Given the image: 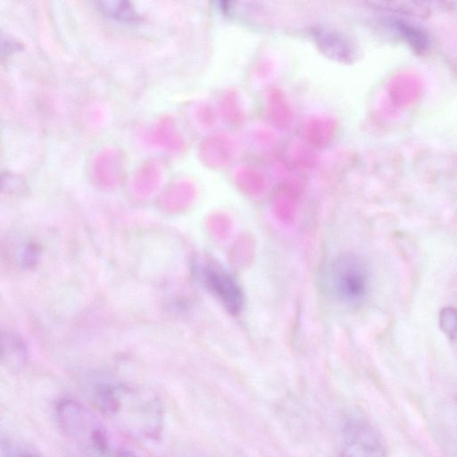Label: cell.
<instances>
[{"mask_svg": "<svg viewBox=\"0 0 457 457\" xmlns=\"http://www.w3.org/2000/svg\"><path fill=\"white\" fill-rule=\"evenodd\" d=\"M96 408L122 434L155 440L162 430L163 409L154 393L120 384H100L90 393Z\"/></svg>", "mask_w": 457, "mask_h": 457, "instance_id": "6da1fadb", "label": "cell"}, {"mask_svg": "<svg viewBox=\"0 0 457 457\" xmlns=\"http://www.w3.org/2000/svg\"><path fill=\"white\" fill-rule=\"evenodd\" d=\"M58 423L83 457H117L121 449L112 448L105 428L83 404L62 400L56 407Z\"/></svg>", "mask_w": 457, "mask_h": 457, "instance_id": "7a4b0ae2", "label": "cell"}, {"mask_svg": "<svg viewBox=\"0 0 457 457\" xmlns=\"http://www.w3.org/2000/svg\"><path fill=\"white\" fill-rule=\"evenodd\" d=\"M328 275L329 289L339 303L357 307L364 302L370 276L361 258L353 253L340 254L332 262Z\"/></svg>", "mask_w": 457, "mask_h": 457, "instance_id": "3957f363", "label": "cell"}, {"mask_svg": "<svg viewBox=\"0 0 457 457\" xmlns=\"http://www.w3.org/2000/svg\"><path fill=\"white\" fill-rule=\"evenodd\" d=\"M340 457H386V443L369 421L351 417L343 426Z\"/></svg>", "mask_w": 457, "mask_h": 457, "instance_id": "277c9868", "label": "cell"}, {"mask_svg": "<svg viewBox=\"0 0 457 457\" xmlns=\"http://www.w3.org/2000/svg\"><path fill=\"white\" fill-rule=\"evenodd\" d=\"M205 287L231 314L238 313L244 304V295L235 278L216 264H208L202 270Z\"/></svg>", "mask_w": 457, "mask_h": 457, "instance_id": "5b68a950", "label": "cell"}, {"mask_svg": "<svg viewBox=\"0 0 457 457\" xmlns=\"http://www.w3.org/2000/svg\"><path fill=\"white\" fill-rule=\"evenodd\" d=\"M395 26L401 37L412 47L413 50L419 53H423L428 49V38L426 33L420 28L400 21H396Z\"/></svg>", "mask_w": 457, "mask_h": 457, "instance_id": "8992f818", "label": "cell"}, {"mask_svg": "<svg viewBox=\"0 0 457 457\" xmlns=\"http://www.w3.org/2000/svg\"><path fill=\"white\" fill-rule=\"evenodd\" d=\"M439 326L457 353V309L445 307L439 312Z\"/></svg>", "mask_w": 457, "mask_h": 457, "instance_id": "52a82bcc", "label": "cell"}, {"mask_svg": "<svg viewBox=\"0 0 457 457\" xmlns=\"http://www.w3.org/2000/svg\"><path fill=\"white\" fill-rule=\"evenodd\" d=\"M3 457H40L36 452L24 446H15L11 443H3Z\"/></svg>", "mask_w": 457, "mask_h": 457, "instance_id": "ba28073f", "label": "cell"}, {"mask_svg": "<svg viewBox=\"0 0 457 457\" xmlns=\"http://www.w3.org/2000/svg\"><path fill=\"white\" fill-rule=\"evenodd\" d=\"M105 6L103 8L105 10V12L110 15H113L115 18H120L121 20L130 19L132 16V11L129 9L128 5L123 6L122 3H104Z\"/></svg>", "mask_w": 457, "mask_h": 457, "instance_id": "9c48e42d", "label": "cell"}, {"mask_svg": "<svg viewBox=\"0 0 457 457\" xmlns=\"http://www.w3.org/2000/svg\"><path fill=\"white\" fill-rule=\"evenodd\" d=\"M117 457H137L136 453L129 450L121 449Z\"/></svg>", "mask_w": 457, "mask_h": 457, "instance_id": "30bf717a", "label": "cell"}]
</instances>
